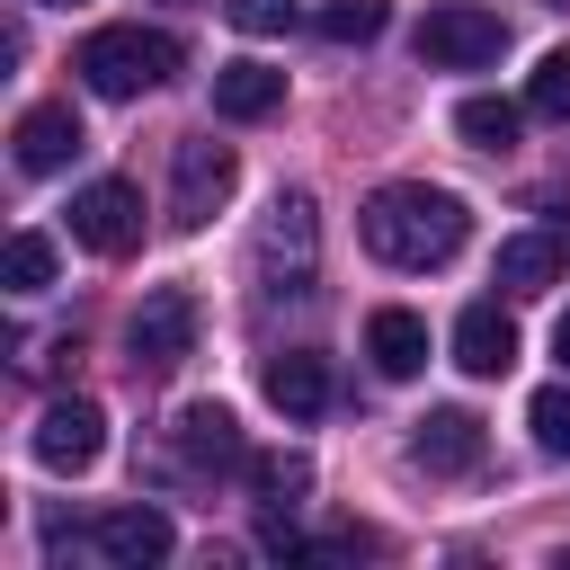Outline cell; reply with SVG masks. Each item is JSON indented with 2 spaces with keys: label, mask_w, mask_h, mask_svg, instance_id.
<instances>
[{
  "label": "cell",
  "mask_w": 570,
  "mask_h": 570,
  "mask_svg": "<svg viewBox=\"0 0 570 570\" xmlns=\"http://www.w3.org/2000/svg\"><path fill=\"white\" fill-rule=\"evenodd\" d=\"M508 53V18L499 9H472V0H445L419 18V62L428 71H481Z\"/></svg>",
  "instance_id": "3957f363"
},
{
  "label": "cell",
  "mask_w": 570,
  "mask_h": 570,
  "mask_svg": "<svg viewBox=\"0 0 570 570\" xmlns=\"http://www.w3.org/2000/svg\"><path fill=\"white\" fill-rule=\"evenodd\" d=\"M410 463L419 472H472L481 463V419L472 410H428L410 428Z\"/></svg>",
  "instance_id": "8fae6325"
},
{
  "label": "cell",
  "mask_w": 570,
  "mask_h": 570,
  "mask_svg": "<svg viewBox=\"0 0 570 570\" xmlns=\"http://www.w3.org/2000/svg\"><path fill=\"white\" fill-rule=\"evenodd\" d=\"M383 18H392L383 0H330V9H312V27H321L330 45H374V36H383Z\"/></svg>",
  "instance_id": "ffe728a7"
},
{
  "label": "cell",
  "mask_w": 570,
  "mask_h": 570,
  "mask_svg": "<svg viewBox=\"0 0 570 570\" xmlns=\"http://www.w3.org/2000/svg\"><path fill=\"white\" fill-rule=\"evenodd\" d=\"M223 18H232L240 36H276V27L294 18V0H223Z\"/></svg>",
  "instance_id": "cb8c5ba5"
},
{
  "label": "cell",
  "mask_w": 570,
  "mask_h": 570,
  "mask_svg": "<svg viewBox=\"0 0 570 570\" xmlns=\"http://www.w3.org/2000/svg\"><path fill=\"white\" fill-rule=\"evenodd\" d=\"M517 125H525V107H517V98H463V107H454V134H463L472 151H508V142H517Z\"/></svg>",
  "instance_id": "ac0fdd59"
},
{
  "label": "cell",
  "mask_w": 570,
  "mask_h": 570,
  "mask_svg": "<svg viewBox=\"0 0 570 570\" xmlns=\"http://www.w3.org/2000/svg\"><path fill=\"white\" fill-rule=\"evenodd\" d=\"M89 543H98L107 561H125V570H142V561H169V552H178V534H169V517H160V508H107V517L89 525Z\"/></svg>",
  "instance_id": "30bf717a"
},
{
  "label": "cell",
  "mask_w": 570,
  "mask_h": 570,
  "mask_svg": "<svg viewBox=\"0 0 570 570\" xmlns=\"http://www.w3.org/2000/svg\"><path fill=\"white\" fill-rule=\"evenodd\" d=\"M472 214L454 187H428V178H401V187H374L365 196V249L383 267H445L463 249Z\"/></svg>",
  "instance_id": "6da1fadb"
},
{
  "label": "cell",
  "mask_w": 570,
  "mask_h": 570,
  "mask_svg": "<svg viewBox=\"0 0 570 570\" xmlns=\"http://www.w3.org/2000/svg\"><path fill=\"white\" fill-rule=\"evenodd\" d=\"M9 142H18V169H27V178H53V169H71V160H80V142H89V134H80V116H71V107H27Z\"/></svg>",
  "instance_id": "9c48e42d"
},
{
  "label": "cell",
  "mask_w": 570,
  "mask_h": 570,
  "mask_svg": "<svg viewBox=\"0 0 570 570\" xmlns=\"http://www.w3.org/2000/svg\"><path fill=\"white\" fill-rule=\"evenodd\" d=\"M71 71L98 98H142V89H160L178 71V36H160V27H98V36H80Z\"/></svg>",
  "instance_id": "7a4b0ae2"
},
{
  "label": "cell",
  "mask_w": 570,
  "mask_h": 570,
  "mask_svg": "<svg viewBox=\"0 0 570 570\" xmlns=\"http://www.w3.org/2000/svg\"><path fill=\"white\" fill-rule=\"evenodd\" d=\"M71 240L98 249V258H125V249L142 240V196H134L125 178H89V187L71 196Z\"/></svg>",
  "instance_id": "8992f818"
},
{
  "label": "cell",
  "mask_w": 570,
  "mask_h": 570,
  "mask_svg": "<svg viewBox=\"0 0 570 570\" xmlns=\"http://www.w3.org/2000/svg\"><path fill=\"white\" fill-rule=\"evenodd\" d=\"M525 428H534V445H543V454H561V463H570V383H543V392L525 401Z\"/></svg>",
  "instance_id": "603a6c76"
},
{
  "label": "cell",
  "mask_w": 570,
  "mask_h": 570,
  "mask_svg": "<svg viewBox=\"0 0 570 570\" xmlns=\"http://www.w3.org/2000/svg\"><path fill=\"white\" fill-rule=\"evenodd\" d=\"M276 107H285V71H267V62H223V71H214V116L258 125V116H276Z\"/></svg>",
  "instance_id": "9a60e30c"
},
{
  "label": "cell",
  "mask_w": 570,
  "mask_h": 570,
  "mask_svg": "<svg viewBox=\"0 0 570 570\" xmlns=\"http://www.w3.org/2000/svg\"><path fill=\"white\" fill-rule=\"evenodd\" d=\"M267 401H276L285 419H321V410H330V365H321V356H276V365H267Z\"/></svg>",
  "instance_id": "e0dca14e"
},
{
  "label": "cell",
  "mask_w": 570,
  "mask_h": 570,
  "mask_svg": "<svg viewBox=\"0 0 570 570\" xmlns=\"http://www.w3.org/2000/svg\"><path fill=\"white\" fill-rule=\"evenodd\" d=\"M0 276H9V294H45L53 285V240L45 232H18L9 258H0Z\"/></svg>",
  "instance_id": "44dd1931"
},
{
  "label": "cell",
  "mask_w": 570,
  "mask_h": 570,
  "mask_svg": "<svg viewBox=\"0 0 570 570\" xmlns=\"http://www.w3.org/2000/svg\"><path fill=\"white\" fill-rule=\"evenodd\" d=\"M561 276V232H517V240H499V258H490V285L499 294H543Z\"/></svg>",
  "instance_id": "7c38bea8"
},
{
  "label": "cell",
  "mask_w": 570,
  "mask_h": 570,
  "mask_svg": "<svg viewBox=\"0 0 570 570\" xmlns=\"http://www.w3.org/2000/svg\"><path fill=\"white\" fill-rule=\"evenodd\" d=\"M525 116L570 125V45H552V53L534 62V80H525Z\"/></svg>",
  "instance_id": "d6986e66"
},
{
  "label": "cell",
  "mask_w": 570,
  "mask_h": 570,
  "mask_svg": "<svg viewBox=\"0 0 570 570\" xmlns=\"http://www.w3.org/2000/svg\"><path fill=\"white\" fill-rule=\"evenodd\" d=\"M249 490L258 499H303L312 490V454H285V445L276 454H249Z\"/></svg>",
  "instance_id": "7402d4cb"
},
{
  "label": "cell",
  "mask_w": 570,
  "mask_h": 570,
  "mask_svg": "<svg viewBox=\"0 0 570 570\" xmlns=\"http://www.w3.org/2000/svg\"><path fill=\"white\" fill-rule=\"evenodd\" d=\"M232 187H240L232 142H178V160H169V223L178 232H205L232 205Z\"/></svg>",
  "instance_id": "277c9868"
},
{
  "label": "cell",
  "mask_w": 570,
  "mask_h": 570,
  "mask_svg": "<svg viewBox=\"0 0 570 570\" xmlns=\"http://www.w3.org/2000/svg\"><path fill=\"white\" fill-rule=\"evenodd\" d=\"M98 454H107V410H98V401L71 392V401H53V410L36 419V463H45V472H89Z\"/></svg>",
  "instance_id": "52a82bcc"
},
{
  "label": "cell",
  "mask_w": 570,
  "mask_h": 570,
  "mask_svg": "<svg viewBox=\"0 0 570 570\" xmlns=\"http://www.w3.org/2000/svg\"><path fill=\"white\" fill-rule=\"evenodd\" d=\"M454 365H463V374H508V365H517V321H508L499 303H472V312L454 321Z\"/></svg>",
  "instance_id": "5bb4252c"
},
{
  "label": "cell",
  "mask_w": 570,
  "mask_h": 570,
  "mask_svg": "<svg viewBox=\"0 0 570 570\" xmlns=\"http://www.w3.org/2000/svg\"><path fill=\"white\" fill-rule=\"evenodd\" d=\"M312 232H321V223H312V196H276V223H267L258 258H267V267H285V285H294V294L312 285Z\"/></svg>",
  "instance_id": "2e32d148"
},
{
  "label": "cell",
  "mask_w": 570,
  "mask_h": 570,
  "mask_svg": "<svg viewBox=\"0 0 570 570\" xmlns=\"http://www.w3.org/2000/svg\"><path fill=\"white\" fill-rule=\"evenodd\" d=\"M552 356H561V365H570V312H561V330H552Z\"/></svg>",
  "instance_id": "d4e9b609"
},
{
  "label": "cell",
  "mask_w": 570,
  "mask_h": 570,
  "mask_svg": "<svg viewBox=\"0 0 570 570\" xmlns=\"http://www.w3.org/2000/svg\"><path fill=\"white\" fill-rule=\"evenodd\" d=\"M365 356H374V374L410 383V374L428 365V321H419V312H401V303H383V312L365 321Z\"/></svg>",
  "instance_id": "4fadbf2b"
},
{
  "label": "cell",
  "mask_w": 570,
  "mask_h": 570,
  "mask_svg": "<svg viewBox=\"0 0 570 570\" xmlns=\"http://www.w3.org/2000/svg\"><path fill=\"white\" fill-rule=\"evenodd\" d=\"M178 454L196 472H249V445H240V419L223 401H187L178 410Z\"/></svg>",
  "instance_id": "ba28073f"
},
{
  "label": "cell",
  "mask_w": 570,
  "mask_h": 570,
  "mask_svg": "<svg viewBox=\"0 0 570 570\" xmlns=\"http://www.w3.org/2000/svg\"><path fill=\"white\" fill-rule=\"evenodd\" d=\"M125 347H134L142 374L187 365V356H196V294H187V285H151V294L134 303V321H125Z\"/></svg>",
  "instance_id": "5b68a950"
}]
</instances>
